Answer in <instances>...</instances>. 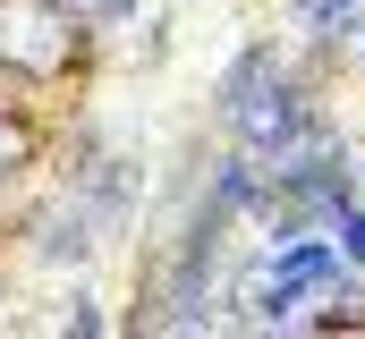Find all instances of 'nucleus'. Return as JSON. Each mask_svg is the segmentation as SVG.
Returning <instances> with one entry per match:
<instances>
[{
    "label": "nucleus",
    "instance_id": "nucleus-1",
    "mask_svg": "<svg viewBox=\"0 0 365 339\" xmlns=\"http://www.w3.org/2000/svg\"><path fill=\"white\" fill-rule=\"evenodd\" d=\"M280 127H289V93H255V102H247V136L264 145V136H280Z\"/></svg>",
    "mask_w": 365,
    "mask_h": 339
}]
</instances>
